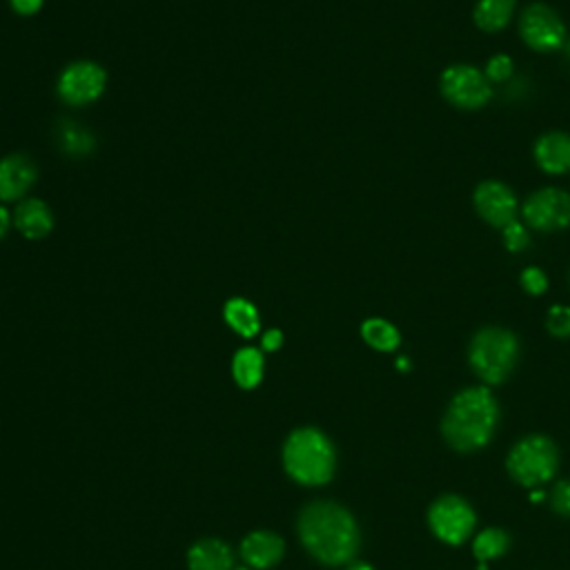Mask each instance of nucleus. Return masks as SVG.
Masks as SVG:
<instances>
[{
	"label": "nucleus",
	"instance_id": "c85d7f7f",
	"mask_svg": "<svg viewBox=\"0 0 570 570\" xmlns=\"http://www.w3.org/2000/svg\"><path fill=\"white\" fill-rule=\"evenodd\" d=\"M13 223V218L9 216V212H7V207L4 205H0V240L4 238V234L9 232V225Z\"/></svg>",
	"mask_w": 570,
	"mask_h": 570
},
{
	"label": "nucleus",
	"instance_id": "412c9836",
	"mask_svg": "<svg viewBox=\"0 0 570 570\" xmlns=\"http://www.w3.org/2000/svg\"><path fill=\"white\" fill-rule=\"evenodd\" d=\"M510 546L508 532L499 528H485L474 539V557L479 559V570H485V561L501 557Z\"/></svg>",
	"mask_w": 570,
	"mask_h": 570
},
{
	"label": "nucleus",
	"instance_id": "6e6552de",
	"mask_svg": "<svg viewBox=\"0 0 570 570\" xmlns=\"http://www.w3.org/2000/svg\"><path fill=\"white\" fill-rule=\"evenodd\" d=\"M474 510L470 508L468 501L454 494L439 497L430 510H428V523L430 530L445 543L459 546L463 543L472 530H474Z\"/></svg>",
	"mask_w": 570,
	"mask_h": 570
},
{
	"label": "nucleus",
	"instance_id": "2eb2a0df",
	"mask_svg": "<svg viewBox=\"0 0 570 570\" xmlns=\"http://www.w3.org/2000/svg\"><path fill=\"white\" fill-rule=\"evenodd\" d=\"M13 225L29 240H40L53 229V214L40 198H24L13 212Z\"/></svg>",
	"mask_w": 570,
	"mask_h": 570
},
{
	"label": "nucleus",
	"instance_id": "f257e3e1",
	"mask_svg": "<svg viewBox=\"0 0 570 570\" xmlns=\"http://www.w3.org/2000/svg\"><path fill=\"white\" fill-rule=\"evenodd\" d=\"M298 537L305 550L325 566H343L358 550L354 517L332 501H314L301 510Z\"/></svg>",
	"mask_w": 570,
	"mask_h": 570
},
{
	"label": "nucleus",
	"instance_id": "4468645a",
	"mask_svg": "<svg viewBox=\"0 0 570 570\" xmlns=\"http://www.w3.org/2000/svg\"><path fill=\"white\" fill-rule=\"evenodd\" d=\"M534 160L546 174L570 171V136L563 131H548L534 142Z\"/></svg>",
	"mask_w": 570,
	"mask_h": 570
},
{
	"label": "nucleus",
	"instance_id": "423d86ee",
	"mask_svg": "<svg viewBox=\"0 0 570 570\" xmlns=\"http://www.w3.org/2000/svg\"><path fill=\"white\" fill-rule=\"evenodd\" d=\"M441 94L459 109H479L492 98V85L472 65H450L441 73Z\"/></svg>",
	"mask_w": 570,
	"mask_h": 570
},
{
	"label": "nucleus",
	"instance_id": "6ab92c4d",
	"mask_svg": "<svg viewBox=\"0 0 570 570\" xmlns=\"http://www.w3.org/2000/svg\"><path fill=\"white\" fill-rule=\"evenodd\" d=\"M514 13V0H479L474 4V22L481 31H501Z\"/></svg>",
	"mask_w": 570,
	"mask_h": 570
},
{
	"label": "nucleus",
	"instance_id": "9b49d317",
	"mask_svg": "<svg viewBox=\"0 0 570 570\" xmlns=\"http://www.w3.org/2000/svg\"><path fill=\"white\" fill-rule=\"evenodd\" d=\"M474 209L492 227H505L517 216V196L499 180H485L474 189Z\"/></svg>",
	"mask_w": 570,
	"mask_h": 570
},
{
	"label": "nucleus",
	"instance_id": "473e14b6",
	"mask_svg": "<svg viewBox=\"0 0 570 570\" xmlns=\"http://www.w3.org/2000/svg\"><path fill=\"white\" fill-rule=\"evenodd\" d=\"M238 570H247V568H238Z\"/></svg>",
	"mask_w": 570,
	"mask_h": 570
},
{
	"label": "nucleus",
	"instance_id": "dca6fc26",
	"mask_svg": "<svg viewBox=\"0 0 570 570\" xmlns=\"http://www.w3.org/2000/svg\"><path fill=\"white\" fill-rule=\"evenodd\" d=\"M232 563H234V557L229 546L214 537L198 539L187 550L189 570H232Z\"/></svg>",
	"mask_w": 570,
	"mask_h": 570
},
{
	"label": "nucleus",
	"instance_id": "a211bd4d",
	"mask_svg": "<svg viewBox=\"0 0 570 570\" xmlns=\"http://www.w3.org/2000/svg\"><path fill=\"white\" fill-rule=\"evenodd\" d=\"M263 367H265V363H263V354L258 352V347H240L232 358L234 381L245 390H252L261 383Z\"/></svg>",
	"mask_w": 570,
	"mask_h": 570
},
{
	"label": "nucleus",
	"instance_id": "a878e982",
	"mask_svg": "<svg viewBox=\"0 0 570 570\" xmlns=\"http://www.w3.org/2000/svg\"><path fill=\"white\" fill-rule=\"evenodd\" d=\"M552 510L561 517H570V481H559L552 488V497H550Z\"/></svg>",
	"mask_w": 570,
	"mask_h": 570
},
{
	"label": "nucleus",
	"instance_id": "cd10ccee",
	"mask_svg": "<svg viewBox=\"0 0 570 570\" xmlns=\"http://www.w3.org/2000/svg\"><path fill=\"white\" fill-rule=\"evenodd\" d=\"M42 2H45V0H9L11 9H13L16 13H20V16H33V13H38L40 7H42Z\"/></svg>",
	"mask_w": 570,
	"mask_h": 570
},
{
	"label": "nucleus",
	"instance_id": "7c9ffc66",
	"mask_svg": "<svg viewBox=\"0 0 570 570\" xmlns=\"http://www.w3.org/2000/svg\"><path fill=\"white\" fill-rule=\"evenodd\" d=\"M541 497H543V492H532V501H541Z\"/></svg>",
	"mask_w": 570,
	"mask_h": 570
},
{
	"label": "nucleus",
	"instance_id": "5701e85b",
	"mask_svg": "<svg viewBox=\"0 0 570 570\" xmlns=\"http://www.w3.org/2000/svg\"><path fill=\"white\" fill-rule=\"evenodd\" d=\"M512 58L508 56V53H497V56H492L490 60H488V65H485V78L490 80V82H503V80H508L510 76H512Z\"/></svg>",
	"mask_w": 570,
	"mask_h": 570
},
{
	"label": "nucleus",
	"instance_id": "20e7f679",
	"mask_svg": "<svg viewBox=\"0 0 570 570\" xmlns=\"http://www.w3.org/2000/svg\"><path fill=\"white\" fill-rule=\"evenodd\" d=\"M519 356V341L510 330L483 327L479 330L468 347V361L474 374L494 385L508 379Z\"/></svg>",
	"mask_w": 570,
	"mask_h": 570
},
{
	"label": "nucleus",
	"instance_id": "39448f33",
	"mask_svg": "<svg viewBox=\"0 0 570 570\" xmlns=\"http://www.w3.org/2000/svg\"><path fill=\"white\" fill-rule=\"evenodd\" d=\"M557 448L548 436L532 434L521 439L508 454V472L510 476L528 488H534L539 483H546L552 479L557 470Z\"/></svg>",
	"mask_w": 570,
	"mask_h": 570
},
{
	"label": "nucleus",
	"instance_id": "2f4dec72",
	"mask_svg": "<svg viewBox=\"0 0 570 570\" xmlns=\"http://www.w3.org/2000/svg\"><path fill=\"white\" fill-rule=\"evenodd\" d=\"M399 367L405 370V367H407V361H405V358H399Z\"/></svg>",
	"mask_w": 570,
	"mask_h": 570
},
{
	"label": "nucleus",
	"instance_id": "f8f14e48",
	"mask_svg": "<svg viewBox=\"0 0 570 570\" xmlns=\"http://www.w3.org/2000/svg\"><path fill=\"white\" fill-rule=\"evenodd\" d=\"M38 178L36 163L24 154L0 158V200H20Z\"/></svg>",
	"mask_w": 570,
	"mask_h": 570
},
{
	"label": "nucleus",
	"instance_id": "393cba45",
	"mask_svg": "<svg viewBox=\"0 0 570 570\" xmlns=\"http://www.w3.org/2000/svg\"><path fill=\"white\" fill-rule=\"evenodd\" d=\"M519 281H521V287L532 296H541L548 289V278L539 267H525Z\"/></svg>",
	"mask_w": 570,
	"mask_h": 570
},
{
	"label": "nucleus",
	"instance_id": "9d476101",
	"mask_svg": "<svg viewBox=\"0 0 570 570\" xmlns=\"http://www.w3.org/2000/svg\"><path fill=\"white\" fill-rule=\"evenodd\" d=\"M523 218L539 232H557L570 225V194L557 187H543L530 194L521 207Z\"/></svg>",
	"mask_w": 570,
	"mask_h": 570
},
{
	"label": "nucleus",
	"instance_id": "0eeeda50",
	"mask_svg": "<svg viewBox=\"0 0 570 570\" xmlns=\"http://www.w3.org/2000/svg\"><path fill=\"white\" fill-rule=\"evenodd\" d=\"M107 85L105 69L94 60L69 62L58 78V96L71 107H85L96 102Z\"/></svg>",
	"mask_w": 570,
	"mask_h": 570
},
{
	"label": "nucleus",
	"instance_id": "f03ea898",
	"mask_svg": "<svg viewBox=\"0 0 570 570\" xmlns=\"http://www.w3.org/2000/svg\"><path fill=\"white\" fill-rule=\"evenodd\" d=\"M499 405L488 387H465L448 405L441 423L445 441L459 452L483 448L497 428Z\"/></svg>",
	"mask_w": 570,
	"mask_h": 570
},
{
	"label": "nucleus",
	"instance_id": "b1692460",
	"mask_svg": "<svg viewBox=\"0 0 570 570\" xmlns=\"http://www.w3.org/2000/svg\"><path fill=\"white\" fill-rule=\"evenodd\" d=\"M503 243H505V247H508L510 252H521V249L528 247L530 234H528V229H525L521 223L512 220V223H508V225L503 227Z\"/></svg>",
	"mask_w": 570,
	"mask_h": 570
},
{
	"label": "nucleus",
	"instance_id": "7ed1b4c3",
	"mask_svg": "<svg viewBox=\"0 0 570 570\" xmlns=\"http://www.w3.org/2000/svg\"><path fill=\"white\" fill-rule=\"evenodd\" d=\"M336 454L330 439L316 428L294 430L283 445L287 474L303 485H321L334 474Z\"/></svg>",
	"mask_w": 570,
	"mask_h": 570
},
{
	"label": "nucleus",
	"instance_id": "bb28decb",
	"mask_svg": "<svg viewBox=\"0 0 570 570\" xmlns=\"http://www.w3.org/2000/svg\"><path fill=\"white\" fill-rule=\"evenodd\" d=\"M281 345H283V332H281V330L272 327V330L263 332V336H261V347H263L265 352H276Z\"/></svg>",
	"mask_w": 570,
	"mask_h": 570
},
{
	"label": "nucleus",
	"instance_id": "ddd939ff",
	"mask_svg": "<svg viewBox=\"0 0 570 570\" xmlns=\"http://www.w3.org/2000/svg\"><path fill=\"white\" fill-rule=\"evenodd\" d=\"M283 552H285L283 539L269 530H254L240 541V557L249 568H256V570L278 563Z\"/></svg>",
	"mask_w": 570,
	"mask_h": 570
},
{
	"label": "nucleus",
	"instance_id": "c756f323",
	"mask_svg": "<svg viewBox=\"0 0 570 570\" xmlns=\"http://www.w3.org/2000/svg\"><path fill=\"white\" fill-rule=\"evenodd\" d=\"M345 570H374L370 563H363V561H356V563H350Z\"/></svg>",
	"mask_w": 570,
	"mask_h": 570
},
{
	"label": "nucleus",
	"instance_id": "1a4fd4ad",
	"mask_svg": "<svg viewBox=\"0 0 570 570\" xmlns=\"http://www.w3.org/2000/svg\"><path fill=\"white\" fill-rule=\"evenodd\" d=\"M519 33L523 42L534 51H557L566 45L563 20L543 2H534L523 9L519 18Z\"/></svg>",
	"mask_w": 570,
	"mask_h": 570
},
{
	"label": "nucleus",
	"instance_id": "aec40b11",
	"mask_svg": "<svg viewBox=\"0 0 570 570\" xmlns=\"http://www.w3.org/2000/svg\"><path fill=\"white\" fill-rule=\"evenodd\" d=\"M361 336H363V341H365L370 347H374V350H379V352H392V350H396L399 343H401L399 330H396L392 323L383 321V318H367V321L361 325Z\"/></svg>",
	"mask_w": 570,
	"mask_h": 570
},
{
	"label": "nucleus",
	"instance_id": "4be33fe9",
	"mask_svg": "<svg viewBox=\"0 0 570 570\" xmlns=\"http://www.w3.org/2000/svg\"><path fill=\"white\" fill-rule=\"evenodd\" d=\"M546 327L552 336L557 338H566L570 336V307L566 305H552L548 309V318H546Z\"/></svg>",
	"mask_w": 570,
	"mask_h": 570
},
{
	"label": "nucleus",
	"instance_id": "f3484780",
	"mask_svg": "<svg viewBox=\"0 0 570 570\" xmlns=\"http://www.w3.org/2000/svg\"><path fill=\"white\" fill-rule=\"evenodd\" d=\"M223 318L236 334H240L245 338L256 336L258 330H261V316H258L256 305L247 298H240V296H234L225 303Z\"/></svg>",
	"mask_w": 570,
	"mask_h": 570
}]
</instances>
